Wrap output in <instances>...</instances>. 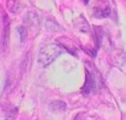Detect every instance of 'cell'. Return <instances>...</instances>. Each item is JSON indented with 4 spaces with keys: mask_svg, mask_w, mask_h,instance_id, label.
<instances>
[{
    "mask_svg": "<svg viewBox=\"0 0 126 120\" xmlns=\"http://www.w3.org/2000/svg\"><path fill=\"white\" fill-rule=\"evenodd\" d=\"M15 117H16V115L12 112V113H10V114L7 116V117H6V120H15Z\"/></svg>",
    "mask_w": 126,
    "mask_h": 120,
    "instance_id": "8992f818",
    "label": "cell"
},
{
    "mask_svg": "<svg viewBox=\"0 0 126 120\" xmlns=\"http://www.w3.org/2000/svg\"><path fill=\"white\" fill-rule=\"evenodd\" d=\"M94 80L93 79V76L88 72H86V80H85V84L83 89V93L84 95H89L91 92L94 90Z\"/></svg>",
    "mask_w": 126,
    "mask_h": 120,
    "instance_id": "7a4b0ae2",
    "label": "cell"
},
{
    "mask_svg": "<svg viewBox=\"0 0 126 120\" xmlns=\"http://www.w3.org/2000/svg\"><path fill=\"white\" fill-rule=\"evenodd\" d=\"M49 108L53 112H63L66 109V104L62 100H55L50 103Z\"/></svg>",
    "mask_w": 126,
    "mask_h": 120,
    "instance_id": "3957f363",
    "label": "cell"
},
{
    "mask_svg": "<svg viewBox=\"0 0 126 120\" xmlns=\"http://www.w3.org/2000/svg\"><path fill=\"white\" fill-rule=\"evenodd\" d=\"M18 32H19V34H20V38H21V42H24L25 40V38L26 37V29L24 28V27H18Z\"/></svg>",
    "mask_w": 126,
    "mask_h": 120,
    "instance_id": "5b68a950",
    "label": "cell"
},
{
    "mask_svg": "<svg viewBox=\"0 0 126 120\" xmlns=\"http://www.w3.org/2000/svg\"><path fill=\"white\" fill-rule=\"evenodd\" d=\"M62 51H63V49L55 43L46 45L39 51L37 58L38 63L42 67L50 65L53 61H55L60 56Z\"/></svg>",
    "mask_w": 126,
    "mask_h": 120,
    "instance_id": "6da1fadb",
    "label": "cell"
},
{
    "mask_svg": "<svg viewBox=\"0 0 126 120\" xmlns=\"http://www.w3.org/2000/svg\"><path fill=\"white\" fill-rule=\"evenodd\" d=\"M7 8L11 13H16L18 9L17 0H7Z\"/></svg>",
    "mask_w": 126,
    "mask_h": 120,
    "instance_id": "277c9868",
    "label": "cell"
}]
</instances>
